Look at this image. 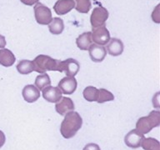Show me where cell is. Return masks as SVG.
Segmentation results:
<instances>
[{"instance_id":"cell-23","label":"cell","mask_w":160,"mask_h":150,"mask_svg":"<svg viewBox=\"0 0 160 150\" xmlns=\"http://www.w3.org/2000/svg\"><path fill=\"white\" fill-rule=\"evenodd\" d=\"M75 9L80 13H87L90 11L92 3L90 0H74Z\"/></svg>"},{"instance_id":"cell-4","label":"cell","mask_w":160,"mask_h":150,"mask_svg":"<svg viewBox=\"0 0 160 150\" xmlns=\"http://www.w3.org/2000/svg\"><path fill=\"white\" fill-rule=\"evenodd\" d=\"M33 10L35 19L38 24L48 25L51 22L52 18V12L47 6H45L41 2H37L33 8Z\"/></svg>"},{"instance_id":"cell-17","label":"cell","mask_w":160,"mask_h":150,"mask_svg":"<svg viewBox=\"0 0 160 150\" xmlns=\"http://www.w3.org/2000/svg\"><path fill=\"white\" fill-rule=\"evenodd\" d=\"M92 43L91 32H86L79 35L76 39V44L80 50H88L89 47Z\"/></svg>"},{"instance_id":"cell-7","label":"cell","mask_w":160,"mask_h":150,"mask_svg":"<svg viewBox=\"0 0 160 150\" xmlns=\"http://www.w3.org/2000/svg\"><path fill=\"white\" fill-rule=\"evenodd\" d=\"M144 134L138 132L137 129H132L125 135L124 142L128 147L131 148H138L141 146Z\"/></svg>"},{"instance_id":"cell-28","label":"cell","mask_w":160,"mask_h":150,"mask_svg":"<svg viewBox=\"0 0 160 150\" xmlns=\"http://www.w3.org/2000/svg\"><path fill=\"white\" fill-rule=\"evenodd\" d=\"M5 141H6V137H5L4 132L0 130V148L4 145Z\"/></svg>"},{"instance_id":"cell-29","label":"cell","mask_w":160,"mask_h":150,"mask_svg":"<svg viewBox=\"0 0 160 150\" xmlns=\"http://www.w3.org/2000/svg\"><path fill=\"white\" fill-rule=\"evenodd\" d=\"M6 46V39L3 35L0 34V48H4Z\"/></svg>"},{"instance_id":"cell-24","label":"cell","mask_w":160,"mask_h":150,"mask_svg":"<svg viewBox=\"0 0 160 150\" xmlns=\"http://www.w3.org/2000/svg\"><path fill=\"white\" fill-rule=\"evenodd\" d=\"M113 100H114V96L108 90L104 89V88L98 89V99L96 102L98 103H103L105 102H110Z\"/></svg>"},{"instance_id":"cell-5","label":"cell","mask_w":160,"mask_h":150,"mask_svg":"<svg viewBox=\"0 0 160 150\" xmlns=\"http://www.w3.org/2000/svg\"><path fill=\"white\" fill-rule=\"evenodd\" d=\"M109 13L105 8L102 6L96 7L92 10V14L90 17V22L92 28H98L105 25V22L108 18Z\"/></svg>"},{"instance_id":"cell-16","label":"cell","mask_w":160,"mask_h":150,"mask_svg":"<svg viewBox=\"0 0 160 150\" xmlns=\"http://www.w3.org/2000/svg\"><path fill=\"white\" fill-rule=\"evenodd\" d=\"M16 58L12 51L7 48L0 49V64L3 67H11L15 62Z\"/></svg>"},{"instance_id":"cell-20","label":"cell","mask_w":160,"mask_h":150,"mask_svg":"<svg viewBox=\"0 0 160 150\" xmlns=\"http://www.w3.org/2000/svg\"><path fill=\"white\" fill-rule=\"evenodd\" d=\"M51 85V79L47 73H42L38 75L35 79V86L38 88V89L39 91H42L45 88L48 87Z\"/></svg>"},{"instance_id":"cell-18","label":"cell","mask_w":160,"mask_h":150,"mask_svg":"<svg viewBox=\"0 0 160 150\" xmlns=\"http://www.w3.org/2000/svg\"><path fill=\"white\" fill-rule=\"evenodd\" d=\"M48 29L52 34H61L64 29V22L60 18H53L48 23Z\"/></svg>"},{"instance_id":"cell-19","label":"cell","mask_w":160,"mask_h":150,"mask_svg":"<svg viewBox=\"0 0 160 150\" xmlns=\"http://www.w3.org/2000/svg\"><path fill=\"white\" fill-rule=\"evenodd\" d=\"M16 68L20 74H29L34 71V63L30 60L22 59L18 62Z\"/></svg>"},{"instance_id":"cell-26","label":"cell","mask_w":160,"mask_h":150,"mask_svg":"<svg viewBox=\"0 0 160 150\" xmlns=\"http://www.w3.org/2000/svg\"><path fill=\"white\" fill-rule=\"evenodd\" d=\"M82 150H101V149H100V147L98 144L93 143V142H90V143H88V144L85 145Z\"/></svg>"},{"instance_id":"cell-21","label":"cell","mask_w":160,"mask_h":150,"mask_svg":"<svg viewBox=\"0 0 160 150\" xmlns=\"http://www.w3.org/2000/svg\"><path fill=\"white\" fill-rule=\"evenodd\" d=\"M141 147L144 150H160V142L153 138H144Z\"/></svg>"},{"instance_id":"cell-6","label":"cell","mask_w":160,"mask_h":150,"mask_svg":"<svg viewBox=\"0 0 160 150\" xmlns=\"http://www.w3.org/2000/svg\"><path fill=\"white\" fill-rule=\"evenodd\" d=\"M92 41L96 44L106 45L110 40V32L105 25L98 28H92L91 32Z\"/></svg>"},{"instance_id":"cell-3","label":"cell","mask_w":160,"mask_h":150,"mask_svg":"<svg viewBox=\"0 0 160 150\" xmlns=\"http://www.w3.org/2000/svg\"><path fill=\"white\" fill-rule=\"evenodd\" d=\"M160 125V112L153 110L148 116L140 118L136 123V129L142 134H146L154 128Z\"/></svg>"},{"instance_id":"cell-15","label":"cell","mask_w":160,"mask_h":150,"mask_svg":"<svg viewBox=\"0 0 160 150\" xmlns=\"http://www.w3.org/2000/svg\"><path fill=\"white\" fill-rule=\"evenodd\" d=\"M74 8V0H58L53 6V9L58 15H65Z\"/></svg>"},{"instance_id":"cell-10","label":"cell","mask_w":160,"mask_h":150,"mask_svg":"<svg viewBox=\"0 0 160 150\" xmlns=\"http://www.w3.org/2000/svg\"><path fill=\"white\" fill-rule=\"evenodd\" d=\"M62 69L68 77H75L79 71L80 64L74 58H68L62 61Z\"/></svg>"},{"instance_id":"cell-13","label":"cell","mask_w":160,"mask_h":150,"mask_svg":"<svg viewBox=\"0 0 160 150\" xmlns=\"http://www.w3.org/2000/svg\"><path fill=\"white\" fill-rule=\"evenodd\" d=\"M23 99L28 102H36L40 98V91L35 85L28 84L26 85L22 91Z\"/></svg>"},{"instance_id":"cell-14","label":"cell","mask_w":160,"mask_h":150,"mask_svg":"<svg viewBox=\"0 0 160 150\" xmlns=\"http://www.w3.org/2000/svg\"><path fill=\"white\" fill-rule=\"evenodd\" d=\"M124 49V45L122 43V40L118 39L117 38H110L109 42H108L107 51L108 54L113 57L119 56L122 53Z\"/></svg>"},{"instance_id":"cell-11","label":"cell","mask_w":160,"mask_h":150,"mask_svg":"<svg viewBox=\"0 0 160 150\" xmlns=\"http://www.w3.org/2000/svg\"><path fill=\"white\" fill-rule=\"evenodd\" d=\"M74 103L70 98L62 97V98L56 102L55 109L58 113H59L62 116H65L68 112L74 110Z\"/></svg>"},{"instance_id":"cell-22","label":"cell","mask_w":160,"mask_h":150,"mask_svg":"<svg viewBox=\"0 0 160 150\" xmlns=\"http://www.w3.org/2000/svg\"><path fill=\"white\" fill-rule=\"evenodd\" d=\"M82 95L85 99L88 102H96L98 96V89L93 86H88L84 88Z\"/></svg>"},{"instance_id":"cell-12","label":"cell","mask_w":160,"mask_h":150,"mask_svg":"<svg viewBox=\"0 0 160 150\" xmlns=\"http://www.w3.org/2000/svg\"><path fill=\"white\" fill-rule=\"evenodd\" d=\"M42 97L46 101L49 102H58L62 98V91L58 87H48L42 89Z\"/></svg>"},{"instance_id":"cell-25","label":"cell","mask_w":160,"mask_h":150,"mask_svg":"<svg viewBox=\"0 0 160 150\" xmlns=\"http://www.w3.org/2000/svg\"><path fill=\"white\" fill-rule=\"evenodd\" d=\"M159 4L157 5V7L156 8L154 9V11L152 12V21H154L155 22H160L159 20V11H158V8H159Z\"/></svg>"},{"instance_id":"cell-9","label":"cell","mask_w":160,"mask_h":150,"mask_svg":"<svg viewBox=\"0 0 160 150\" xmlns=\"http://www.w3.org/2000/svg\"><path fill=\"white\" fill-rule=\"evenodd\" d=\"M89 57L92 62H101L104 60L107 55V50L102 45L92 43L88 48Z\"/></svg>"},{"instance_id":"cell-2","label":"cell","mask_w":160,"mask_h":150,"mask_svg":"<svg viewBox=\"0 0 160 150\" xmlns=\"http://www.w3.org/2000/svg\"><path fill=\"white\" fill-rule=\"evenodd\" d=\"M32 62L34 63V71L39 73H44L47 71H58L62 72V61L54 59L48 55H38Z\"/></svg>"},{"instance_id":"cell-1","label":"cell","mask_w":160,"mask_h":150,"mask_svg":"<svg viewBox=\"0 0 160 150\" xmlns=\"http://www.w3.org/2000/svg\"><path fill=\"white\" fill-rule=\"evenodd\" d=\"M82 125V118L78 112L71 111L65 115L60 126V132L64 138H72Z\"/></svg>"},{"instance_id":"cell-27","label":"cell","mask_w":160,"mask_h":150,"mask_svg":"<svg viewBox=\"0 0 160 150\" xmlns=\"http://www.w3.org/2000/svg\"><path fill=\"white\" fill-rule=\"evenodd\" d=\"M20 2L28 6H32L33 4H36L37 2H38V0H20Z\"/></svg>"},{"instance_id":"cell-8","label":"cell","mask_w":160,"mask_h":150,"mask_svg":"<svg viewBox=\"0 0 160 150\" xmlns=\"http://www.w3.org/2000/svg\"><path fill=\"white\" fill-rule=\"evenodd\" d=\"M78 82L74 77H65L60 80L58 87L64 94H72L77 89Z\"/></svg>"}]
</instances>
